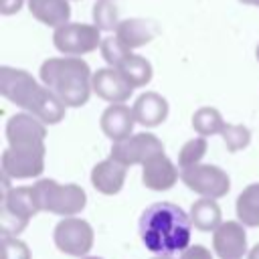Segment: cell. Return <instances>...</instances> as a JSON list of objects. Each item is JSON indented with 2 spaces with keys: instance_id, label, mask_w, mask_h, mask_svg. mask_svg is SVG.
Masks as SVG:
<instances>
[{
  "instance_id": "4",
  "label": "cell",
  "mask_w": 259,
  "mask_h": 259,
  "mask_svg": "<svg viewBox=\"0 0 259 259\" xmlns=\"http://www.w3.org/2000/svg\"><path fill=\"white\" fill-rule=\"evenodd\" d=\"M34 194L40 210L73 217L87 204V194L79 184H59L51 178L34 182Z\"/></svg>"
},
{
  "instance_id": "15",
  "label": "cell",
  "mask_w": 259,
  "mask_h": 259,
  "mask_svg": "<svg viewBox=\"0 0 259 259\" xmlns=\"http://www.w3.org/2000/svg\"><path fill=\"white\" fill-rule=\"evenodd\" d=\"M125 174H127V166L119 160H115L113 156L101 160L99 164L93 166L91 170V184L97 192L101 194H117L123 188L125 182Z\"/></svg>"
},
{
  "instance_id": "8",
  "label": "cell",
  "mask_w": 259,
  "mask_h": 259,
  "mask_svg": "<svg viewBox=\"0 0 259 259\" xmlns=\"http://www.w3.org/2000/svg\"><path fill=\"white\" fill-rule=\"evenodd\" d=\"M180 180L200 196L221 198L231 190L229 174L212 164H194L180 172Z\"/></svg>"
},
{
  "instance_id": "24",
  "label": "cell",
  "mask_w": 259,
  "mask_h": 259,
  "mask_svg": "<svg viewBox=\"0 0 259 259\" xmlns=\"http://www.w3.org/2000/svg\"><path fill=\"white\" fill-rule=\"evenodd\" d=\"M119 2L121 0H95V4H93V22L101 30L111 32L121 22V18H119V10H121Z\"/></svg>"
},
{
  "instance_id": "23",
  "label": "cell",
  "mask_w": 259,
  "mask_h": 259,
  "mask_svg": "<svg viewBox=\"0 0 259 259\" xmlns=\"http://www.w3.org/2000/svg\"><path fill=\"white\" fill-rule=\"evenodd\" d=\"M192 127L200 134V136H221L223 127H225V119L221 115V111L217 107H210V105H204V107H198L194 113H192Z\"/></svg>"
},
{
  "instance_id": "10",
  "label": "cell",
  "mask_w": 259,
  "mask_h": 259,
  "mask_svg": "<svg viewBox=\"0 0 259 259\" xmlns=\"http://www.w3.org/2000/svg\"><path fill=\"white\" fill-rule=\"evenodd\" d=\"M156 152H164L162 142L150 134V132H142V134H132L125 140L113 142L111 146V156L119 162H123L125 166H134V164H144L150 156H154Z\"/></svg>"
},
{
  "instance_id": "11",
  "label": "cell",
  "mask_w": 259,
  "mask_h": 259,
  "mask_svg": "<svg viewBox=\"0 0 259 259\" xmlns=\"http://www.w3.org/2000/svg\"><path fill=\"white\" fill-rule=\"evenodd\" d=\"M45 138H47L45 121L28 111L12 115L6 123L8 146H45Z\"/></svg>"
},
{
  "instance_id": "2",
  "label": "cell",
  "mask_w": 259,
  "mask_h": 259,
  "mask_svg": "<svg viewBox=\"0 0 259 259\" xmlns=\"http://www.w3.org/2000/svg\"><path fill=\"white\" fill-rule=\"evenodd\" d=\"M0 93L16 107L36 115L45 123L53 125L63 121L67 105L28 71L2 65L0 67Z\"/></svg>"
},
{
  "instance_id": "1",
  "label": "cell",
  "mask_w": 259,
  "mask_h": 259,
  "mask_svg": "<svg viewBox=\"0 0 259 259\" xmlns=\"http://www.w3.org/2000/svg\"><path fill=\"white\" fill-rule=\"evenodd\" d=\"M140 237L156 255H176L190 247L192 221L174 202H154L140 217Z\"/></svg>"
},
{
  "instance_id": "31",
  "label": "cell",
  "mask_w": 259,
  "mask_h": 259,
  "mask_svg": "<svg viewBox=\"0 0 259 259\" xmlns=\"http://www.w3.org/2000/svg\"><path fill=\"white\" fill-rule=\"evenodd\" d=\"M247 259H259V243L249 251V257H247Z\"/></svg>"
},
{
  "instance_id": "13",
  "label": "cell",
  "mask_w": 259,
  "mask_h": 259,
  "mask_svg": "<svg viewBox=\"0 0 259 259\" xmlns=\"http://www.w3.org/2000/svg\"><path fill=\"white\" fill-rule=\"evenodd\" d=\"M212 249L221 259H241L247 251L245 225L241 221L221 223L212 235Z\"/></svg>"
},
{
  "instance_id": "20",
  "label": "cell",
  "mask_w": 259,
  "mask_h": 259,
  "mask_svg": "<svg viewBox=\"0 0 259 259\" xmlns=\"http://www.w3.org/2000/svg\"><path fill=\"white\" fill-rule=\"evenodd\" d=\"M217 198L200 196L190 206V221L198 231H214L223 223L221 206L214 202Z\"/></svg>"
},
{
  "instance_id": "33",
  "label": "cell",
  "mask_w": 259,
  "mask_h": 259,
  "mask_svg": "<svg viewBox=\"0 0 259 259\" xmlns=\"http://www.w3.org/2000/svg\"><path fill=\"white\" fill-rule=\"evenodd\" d=\"M255 59H257V61H259V45H257V47H255Z\"/></svg>"
},
{
  "instance_id": "22",
  "label": "cell",
  "mask_w": 259,
  "mask_h": 259,
  "mask_svg": "<svg viewBox=\"0 0 259 259\" xmlns=\"http://www.w3.org/2000/svg\"><path fill=\"white\" fill-rule=\"evenodd\" d=\"M237 217L245 227H259V182L249 184L237 196Z\"/></svg>"
},
{
  "instance_id": "30",
  "label": "cell",
  "mask_w": 259,
  "mask_h": 259,
  "mask_svg": "<svg viewBox=\"0 0 259 259\" xmlns=\"http://www.w3.org/2000/svg\"><path fill=\"white\" fill-rule=\"evenodd\" d=\"M26 0H0V14L2 16H12L16 12H20L22 4Z\"/></svg>"
},
{
  "instance_id": "14",
  "label": "cell",
  "mask_w": 259,
  "mask_h": 259,
  "mask_svg": "<svg viewBox=\"0 0 259 259\" xmlns=\"http://www.w3.org/2000/svg\"><path fill=\"white\" fill-rule=\"evenodd\" d=\"M142 182L156 192L170 190L178 182V168L164 152H156L142 164Z\"/></svg>"
},
{
  "instance_id": "25",
  "label": "cell",
  "mask_w": 259,
  "mask_h": 259,
  "mask_svg": "<svg viewBox=\"0 0 259 259\" xmlns=\"http://www.w3.org/2000/svg\"><path fill=\"white\" fill-rule=\"evenodd\" d=\"M99 51H101V57H103V61L109 65V67H117L130 53H134L130 47H125L119 38H117V34L113 32V34H109V36H105V38H101V45H99Z\"/></svg>"
},
{
  "instance_id": "12",
  "label": "cell",
  "mask_w": 259,
  "mask_h": 259,
  "mask_svg": "<svg viewBox=\"0 0 259 259\" xmlns=\"http://www.w3.org/2000/svg\"><path fill=\"white\" fill-rule=\"evenodd\" d=\"M91 85H93V93L109 103H125L132 93H134V85L119 73V69L115 67H103V69H97L93 73V79H91Z\"/></svg>"
},
{
  "instance_id": "27",
  "label": "cell",
  "mask_w": 259,
  "mask_h": 259,
  "mask_svg": "<svg viewBox=\"0 0 259 259\" xmlns=\"http://www.w3.org/2000/svg\"><path fill=\"white\" fill-rule=\"evenodd\" d=\"M204 154H206V138L204 136L188 140L182 146V150L178 152V166L184 170V168H190L194 164H200Z\"/></svg>"
},
{
  "instance_id": "3",
  "label": "cell",
  "mask_w": 259,
  "mask_h": 259,
  "mask_svg": "<svg viewBox=\"0 0 259 259\" xmlns=\"http://www.w3.org/2000/svg\"><path fill=\"white\" fill-rule=\"evenodd\" d=\"M38 75L67 107H81L89 101L93 73L81 57H51L40 65Z\"/></svg>"
},
{
  "instance_id": "32",
  "label": "cell",
  "mask_w": 259,
  "mask_h": 259,
  "mask_svg": "<svg viewBox=\"0 0 259 259\" xmlns=\"http://www.w3.org/2000/svg\"><path fill=\"white\" fill-rule=\"evenodd\" d=\"M241 4H245V6H255V8H259V0H239Z\"/></svg>"
},
{
  "instance_id": "28",
  "label": "cell",
  "mask_w": 259,
  "mask_h": 259,
  "mask_svg": "<svg viewBox=\"0 0 259 259\" xmlns=\"http://www.w3.org/2000/svg\"><path fill=\"white\" fill-rule=\"evenodd\" d=\"M2 259H30V249L16 235H2Z\"/></svg>"
},
{
  "instance_id": "17",
  "label": "cell",
  "mask_w": 259,
  "mask_h": 259,
  "mask_svg": "<svg viewBox=\"0 0 259 259\" xmlns=\"http://www.w3.org/2000/svg\"><path fill=\"white\" fill-rule=\"evenodd\" d=\"M113 32L117 34V38L125 47H130L134 51V49H140V47L152 42L158 36L160 26L154 20H150V18H138V16H134V18H123Z\"/></svg>"
},
{
  "instance_id": "34",
  "label": "cell",
  "mask_w": 259,
  "mask_h": 259,
  "mask_svg": "<svg viewBox=\"0 0 259 259\" xmlns=\"http://www.w3.org/2000/svg\"><path fill=\"white\" fill-rule=\"evenodd\" d=\"M85 259H101V257H85Z\"/></svg>"
},
{
  "instance_id": "19",
  "label": "cell",
  "mask_w": 259,
  "mask_h": 259,
  "mask_svg": "<svg viewBox=\"0 0 259 259\" xmlns=\"http://www.w3.org/2000/svg\"><path fill=\"white\" fill-rule=\"evenodd\" d=\"M28 12L45 26L57 28L71 18V0H26Z\"/></svg>"
},
{
  "instance_id": "21",
  "label": "cell",
  "mask_w": 259,
  "mask_h": 259,
  "mask_svg": "<svg viewBox=\"0 0 259 259\" xmlns=\"http://www.w3.org/2000/svg\"><path fill=\"white\" fill-rule=\"evenodd\" d=\"M115 69H119V73L134 85V87H144L152 81V75H154V69H152V63L142 57V55H136V53H130Z\"/></svg>"
},
{
  "instance_id": "18",
  "label": "cell",
  "mask_w": 259,
  "mask_h": 259,
  "mask_svg": "<svg viewBox=\"0 0 259 259\" xmlns=\"http://www.w3.org/2000/svg\"><path fill=\"white\" fill-rule=\"evenodd\" d=\"M134 115L140 125L156 127L168 117V101L156 91H146L136 99Z\"/></svg>"
},
{
  "instance_id": "5",
  "label": "cell",
  "mask_w": 259,
  "mask_h": 259,
  "mask_svg": "<svg viewBox=\"0 0 259 259\" xmlns=\"http://www.w3.org/2000/svg\"><path fill=\"white\" fill-rule=\"evenodd\" d=\"M38 202L34 186H16L8 188L2 196V214L0 227L2 235H18L26 229L28 221L38 212Z\"/></svg>"
},
{
  "instance_id": "29",
  "label": "cell",
  "mask_w": 259,
  "mask_h": 259,
  "mask_svg": "<svg viewBox=\"0 0 259 259\" xmlns=\"http://www.w3.org/2000/svg\"><path fill=\"white\" fill-rule=\"evenodd\" d=\"M154 259H176V257H174V255H158V257H154ZM178 259H212V255H210V251H208L206 247H202V245H190L188 249L182 251V255H180Z\"/></svg>"
},
{
  "instance_id": "26",
  "label": "cell",
  "mask_w": 259,
  "mask_h": 259,
  "mask_svg": "<svg viewBox=\"0 0 259 259\" xmlns=\"http://www.w3.org/2000/svg\"><path fill=\"white\" fill-rule=\"evenodd\" d=\"M221 138H223L229 152H239V150H245L249 146L251 132L245 125H239V123H225L223 132H221Z\"/></svg>"
},
{
  "instance_id": "6",
  "label": "cell",
  "mask_w": 259,
  "mask_h": 259,
  "mask_svg": "<svg viewBox=\"0 0 259 259\" xmlns=\"http://www.w3.org/2000/svg\"><path fill=\"white\" fill-rule=\"evenodd\" d=\"M53 45L59 53L81 57L87 53H93L101 45V28L93 22H65L55 28L53 32Z\"/></svg>"
},
{
  "instance_id": "7",
  "label": "cell",
  "mask_w": 259,
  "mask_h": 259,
  "mask_svg": "<svg viewBox=\"0 0 259 259\" xmlns=\"http://www.w3.org/2000/svg\"><path fill=\"white\" fill-rule=\"evenodd\" d=\"M45 146H8L2 152V172L8 178H36L45 170Z\"/></svg>"
},
{
  "instance_id": "16",
  "label": "cell",
  "mask_w": 259,
  "mask_h": 259,
  "mask_svg": "<svg viewBox=\"0 0 259 259\" xmlns=\"http://www.w3.org/2000/svg\"><path fill=\"white\" fill-rule=\"evenodd\" d=\"M134 123H138L134 115V107H127L125 103H111L109 107L103 109L99 119L103 134L113 142L130 138L134 132Z\"/></svg>"
},
{
  "instance_id": "9",
  "label": "cell",
  "mask_w": 259,
  "mask_h": 259,
  "mask_svg": "<svg viewBox=\"0 0 259 259\" xmlns=\"http://www.w3.org/2000/svg\"><path fill=\"white\" fill-rule=\"evenodd\" d=\"M53 239L59 251L71 257H85L93 247V229L83 219L67 217L57 223Z\"/></svg>"
}]
</instances>
